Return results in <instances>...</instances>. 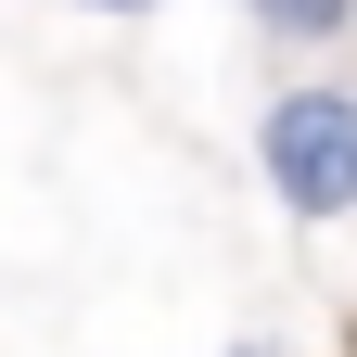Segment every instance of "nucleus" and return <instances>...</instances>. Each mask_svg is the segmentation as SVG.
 Returning <instances> with one entry per match:
<instances>
[{
  "label": "nucleus",
  "instance_id": "3",
  "mask_svg": "<svg viewBox=\"0 0 357 357\" xmlns=\"http://www.w3.org/2000/svg\"><path fill=\"white\" fill-rule=\"evenodd\" d=\"M77 13H166V0H77Z\"/></svg>",
  "mask_w": 357,
  "mask_h": 357
},
{
  "label": "nucleus",
  "instance_id": "1",
  "mask_svg": "<svg viewBox=\"0 0 357 357\" xmlns=\"http://www.w3.org/2000/svg\"><path fill=\"white\" fill-rule=\"evenodd\" d=\"M255 166H268V192H281V217H306V230L357 217V89H332V77L281 89V102L255 115Z\"/></svg>",
  "mask_w": 357,
  "mask_h": 357
},
{
  "label": "nucleus",
  "instance_id": "2",
  "mask_svg": "<svg viewBox=\"0 0 357 357\" xmlns=\"http://www.w3.org/2000/svg\"><path fill=\"white\" fill-rule=\"evenodd\" d=\"M243 13H255L268 38H294V52H319V38H344V26H357V0H243Z\"/></svg>",
  "mask_w": 357,
  "mask_h": 357
}]
</instances>
